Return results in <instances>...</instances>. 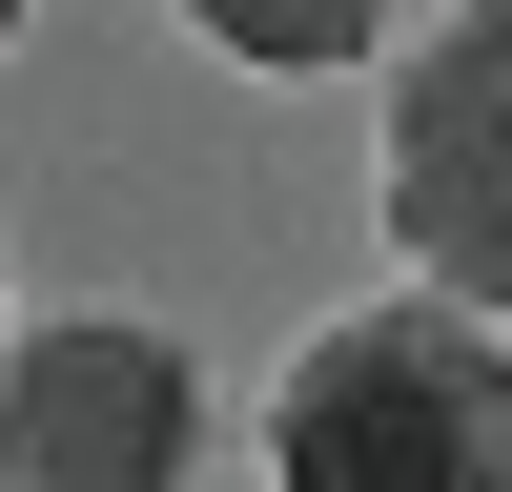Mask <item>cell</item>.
Returning <instances> with one entry per match:
<instances>
[{"instance_id":"obj_1","label":"cell","mask_w":512,"mask_h":492,"mask_svg":"<svg viewBox=\"0 0 512 492\" xmlns=\"http://www.w3.org/2000/svg\"><path fill=\"white\" fill-rule=\"evenodd\" d=\"M267 492H512V349L431 287L308 328L267 390Z\"/></svg>"},{"instance_id":"obj_2","label":"cell","mask_w":512,"mask_h":492,"mask_svg":"<svg viewBox=\"0 0 512 492\" xmlns=\"http://www.w3.org/2000/svg\"><path fill=\"white\" fill-rule=\"evenodd\" d=\"M390 246L431 308H512V0H451L390 62Z\"/></svg>"},{"instance_id":"obj_3","label":"cell","mask_w":512,"mask_h":492,"mask_svg":"<svg viewBox=\"0 0 512 492\" xmlns=\"http://www.w3.org/2000/svg\"><path fill=\"white\" fill-rule=\"evenodd\" d=\"M205 472V369L144 308H62L0 369V492H185Z\"/></svg>"},{"instance_id":"obj_4","label":"cell","mask_w":512,"mask_h":492,"mask_svg":"<svg viewBox=\"0 0 512 492\" xmlns=\"http://www.w3.org/2000/svg\"><path fill=\"white\" fill-rule=\"evenodd\" d=\"M226 62H267V82H328V62H369L390 41V0H185Z\"/></svg>"},{"instance_id":"obj_5","label":"cell","mask_w":512,"mask_h":492,"mask_svg":"<svg viewBox=\"0 0 512 492\" xmlns=\"http://www.w3.org/2000/svg\"><path fill=\"white\" fill-rule=\"evenodd\" d=\"M0 369H21V287H0Z\"/></svg>"},{"instance_id":"obj_6","label":"cell","mask_w":512,"mask_h":492,"mask_svg":"<svg viewBox=\"0 0 512 492\" xmlns=\"http://www.w3.org/2000/svg\"><path fill=\"white\" fill-rule=\"evenodd\" d=\"M0 41H21V0H0Z\"/></svg>"}]
</instances>
